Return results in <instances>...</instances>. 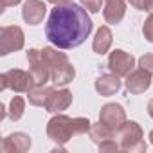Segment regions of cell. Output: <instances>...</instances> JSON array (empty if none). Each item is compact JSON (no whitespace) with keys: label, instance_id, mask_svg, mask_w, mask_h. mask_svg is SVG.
I'll list each match as a JSON object with an SVG mask.
<instances>
[{"label":"cell","instance_id":"ffe728a7","mask_svg":"<svg viewBox=\"0 0 153 153\" xmlns=\"http://www.w3.org/2000/svg\"><path fill=\"white\" fill-rule=\"evenodd\" d=\"M97 148H99V151H101V153H106V151H123V149H121L119 140H115V139H106V140L99 142V144H97Z\"/></svg>","mask_w":153,"mask_h":153},{"label":"cell","instance_id":"cb8c5ba5","mask_svg":"<svg viewBox=\"0 0 153 153\" xmlns=\"http://www.w3.org/2000/svg\"><path fill=\"white\" fill-rule=\"evenodd\" d=\"M130 6L139 9V11H146V4H148V0H128Z\"/></svg>","mask_w":153,"mask_h":153},{"label":"cell","instance_id":"6da1fadb","mask_svg":"<svg viewBox=\"0 0 153 153\" xmlns=\"http://www.w3.org/2000/svg\"><path fill=\"white\" fill-rule=\"evenodd\" d=\"M94 24L79 4L54 6L45 25L47 40L58 49H74L79 47L92 33Z\"/></svg>","mask_w":153,"mask_h":153},{"label":"cell","instance_id":"8992f818","mask_svg":"<svg viewBox=\"0 0 153 153\" xmlns=\"http://www.w3.org/2000/svg\"><path fill=\"white\" fill-rule=\"evenodd\" d=\"M25 36L22 27L18 25H6L0 31V56H7L11 52H16L24 49Z\"/></svg>","mask_w":153,"mask_h":153},{"label":"cell","instance_id":"f1b7e54d","mask_svg":"<svg viewBox=\"0 0 153 153\" xmlns=\"http://www.w3.org/2000/svg\"><path fill=\"white\" fill-rule=\"evenodd\" d=\"M149 142H151V144H153V130H151V131H149Z\"/></svg>","mask_w":153,"mask_h":153},{"label":"cell","instance_id":"4fadbf2b","mask_svg":"<svg viewBox=\"0 0 153 153\" xmlns=\"http://www.w3.org/2000/svg\"><path fill=\"white\" fill-rule=\"evenodd\" d=\"M31 148V137L24 131H15L2 140V151L4 153H25Z\"/></svg>","mask_w":153,"mask_h":153},{"label":"cell","instance_id":"9a60e30c","mask_svg":"<svg viewBox=\"0 0 153 153\" xmlns=\"http://www.w3.org/2000/svg\"><path fill=\"white\" fill-rule=\"evenodd\" d=\"M119 88H121V79H119V76L114 74V72L112 74H101L96 79V90L103 97L114 96L115 92H119Z\"/></svg>","mask_w":153,"mask_h":153},{"label":"cell","instance_id":"d4e9b609","mask_svg":"<svg viewBox=\"0 0 153 153\" xmlns=\"http://www.w3.org/2000/svg\"><path fill=\"white\" fill-rule=\"evenodd\" d=\"M22 0H2V11L6 9V7H11V6H16V4H20Z\"/></svg>","mask_w":153,"mask_h":153},{"label":"cell","instance_id":"7a4b0ae2","mask_svg":"<svg viewBox=\"0 0 153 153\" xmlns=\"http://www.w3.org/2000/svg\"><path fill=\"white\" fill-rule=\"evenodd\" d=\"M90 128H92V123L87 117H74L72 119L65 114H56L47 123V137L52 142L65 146L74 135L88 133Z\"/></svg>","mask_w":153,"mask_h":153},{"label":"cell","instance_id":"30bf717a","mask_svg":"<svg viewBox=\"0 0 153 153\" xmlns=\"http://www.w3.org/2000/svg\"><path fill=\"white\" fill-rule=\"evenodd\" d=\"M72 99L74 97H72V92L68 88H59V90L52 88L45 105H43V108L49 114H61L63 110H67L72 105Z\"/></svg>","mask_w":153,"mask_h":153},{"label":"cell","instance_id":"d6986e66","mask_svg":"<svg viewBox=\"0 0 153 153\" xmlns=\"http://www.w3.org/2000/svg\"><path fill=\"white\" fill-rule=\"evenodd\" d=\"M24 112H25V99H24L22 96H15V97L11 99L9 110H7L9 119H11V121H18V119H22Z\"/></svg>","mask_w":153,"mask_h":153},{"label":"cell","instance_id":"9c48e42d","mask_svg":"<svg viewBox=\"0 0 153 153\" xmlns=\"http://www.w3.org/2000/svg\"><path fill=\"white\" fill-rule=\"evenodd\" d=\"M99 121L105 126L117 131L123 126V123L126 121V110L117 103H106L99 112Z\"/></svg>","mask_w":153,"mask_h":153},{"label":"cell","instance_id":"5b68a950","mask_svg":"<svg viewBox=\"0 0 153 153\" xmlns=\"http://www.w3.org/2000/svg\"><path fill=\"white\" fill-rule=\"evenodd\" d=\"M34 87L31 72H25L22 68H11L0 76V88L2 90H15V92H29V88Z\"/></svg>","mask_w":153,"mask_h":153},{"label":"cell","instance_id":"8fae6325","mask_svg":"<svg viewBox=\"0 0 153 153\" xmlns=\"http://www.w3.org/2000/svg\"><path fill=\"white\" fill-rule=\"evenodd\" d=\"M124 85H126V90L130 94H144L151 85V72L139 67L137 70H131L126 76Z\"/></svg>","mask_w":153,"mask_h":153},{"label":"cell","instance_id":"2e32d148","mask_svg":"<svg viewBox=\"0 0 153 153\" xmlns=\"http://www.w3.org/2000/svg\"><path fill=\"white\" fill-rule=\"evenodd\" d=\"M112 42H114V34H112L110 27H108V25H101V27L97 29L94 40H92V49H94L96 54L103 56V54H106L108 49L112 47Z\"/></svg>","mask_w":153,"mask_h":153},{"label":"cell","instance_id":"ac0fdd59","mask_svg":"<svg viewBox=\"0 0 153 153\" xmlns=\"http://www.w3.org/2000/svg\"><path fill=\"white\" fill-rule=\"evenodd\" d=\"M51 90L52 88L47 87V85H34L33 88H29L27 99H29V103L33 106H43L45 101H47V97H49V94H51Z\"/></svg>","mask_w":153,"mask_h":153},{"label":"cell","instance_id":"4316f807","mask_svg":"<svg viewBox=\"0 0 153 153\" xmlns=\"http://www.w3.org/2000/svg\"><path fill=\"white\" fill-rule=\"evenodd\" d=\"M148 115L153 119V99H149V103H148Z\"/></svg>","mask_w":153,"mask_h":153},{"label":"cell","instance_id":"e0dca14e","mask_svg":"<svg viewBox=\"0 0 153 153\" xmlns=\"http://www.w3.org/2000/svg\"><path fill=\"white\" fill-rule=\"evenodd\" d=\"M88 135H90L92 142H96V144H99V142H103L106 139H117V131L112 130V128H108V126H105L101 121L97 124H92Z\"/></svg>","mask_w":153,"mask_h":153},{"label":"cell","instance_id":"83f0119b","mask_svg":"<svg viewBox=\"0 0 153 153\" xmlns=\"http://www.w3.org/2000/svg\"><path fill=\"white\" fill-rule=\"evenodd\" d=\"M146 11L149 15H153V0H148V4H146Z\"/></svg>","mask_w":153,"mask_h":153},{"label":"cell","instance_id":"44dd1931","mask_svg":"<svg viewBox=\"0 0 153 153\" xmlns=\"http://www.w3.org/2000/svg\"><path fill=\"white\" fill-rule=\"evenodd\" d=\"M142 34H144V38H146L149 43H153V15H149V16L146 18V22H144V25H142Z\"/></svg>","mask_w":153,"mask_h":153},{"label":"cell","instance_id":"484cf974","mask_svg":"<svg viewBox=\"0 0 153 153\" xmlns=\"http://www.w3.org/2000/svg\"><path fill=\"white\" fill-rule=\"evenodd\" d=\"M52 6H67V4H72V0H47Z\"/></svg>","mask_w":153,"mask_h":153},{"label":"cell","instance_id":"7c38bea8","mask_svg":"<svg viewBox=\"0 0 153 153\" xmlns=\"http://www.w3.org/2000/svg\"><path fill=\"white\" fill-rule=\"evenodd\" d=\"M47 15V6L42 0H25V4L22 7V18L29 25H38L43 22Z\"/></svg>","mask_w":153,"mask_h":153},{"label":"cell","instance_id":"7402d4cb","mask_svg":"<svg viewBox=\"0 0 153 153\" xmlns=\"http://www.w3.org/2000/svg\"><path fill=\"white\" fill-rule=\"evenodd\" d=\"M139 67L153 74V54H151V52H148V54H142V56L139 58Z\"/></svg>","mask_w":153,"mask_h":153},{"label":"cell","instance_id":"277c9868","mask_svg":"<svg viewBox=\"0 0 153 153\" xmlns=\"http://www.w3.org/2000/svg\"><path fill=\"white\" fill-rule=\"evenodd\" d=\"M117 139H119L123 151H128V153H144L146 151L144 133L137 121H124L123 126L117 130Z\"/></svg>","mask_w":153,"mask_h":153},{"label":"cell","instance_id":"5bb4252c","mask_svg":"<svg viewBox=\"0 0 153 153\" xmlns=\"http://www.w3.org/2000/svg\"><path fill=\"white\" fill-rule=\"evenodd\" d=\"M126 15V0H105L103 16L106 24H121Z\"/></svg>","mask_w":153,"mask_h":153},{"label":"cell","instance_id":"3957f363","mask_svg":"<svg viewBox=\"0 0 153 153\" xmlns=\"http://www.w3.org/2000/svg\"><path fill=\"white\" fill-rule=\"evenodd\" d=\"M42 54L51 68V81L54 85L65 87L76 78V68L72 67L65 52H59L58 49H52V47H43Z\"/></svg>","mask_w":153,"mask_h":153},{"label":"cell","instance_id":"603a6c76","mask_svg":"<svg viewBox=\"0 0 153 153\" xmlns=\"http://www.w3.org/2000/svg\"><path fill=\"white\" fill-rule=\"evenodd\" d=\"M79 2L90 13H99L101 11V6H103V0H79Z\"/></svg>","mask_w":153,"mask_h":153},{"label":"cell","instance_id":"52a82bcc","mask_svg":"<svg viewBox=\"0 0 153 153\" xmlns=\"http://www.w3.org/2000/svg\"><path fill=\"white\" fill-rule=\"evenodd\" d=\"M27 61H29V72L33 76L34 85H47L51 79V68L47 61L43 59V54L40 49H29L27 51Z\"/></svg>","mask_w":153,"mask_h":153},{"label":"cell","instance_id":"ba28073f","mask_svg":"<svg viewBox=\"0 0 153 153\" xmlns=\"http://www.w3.org/2000/svg\"><path fill=\"white\" fill-rule=\"evenodd\" d=\"M133 67H135V58L130 52H126L123 49H115V51L110 52L108 68H110V72L117 74L119 78H126V76L133 70Z\"/></svg>","mask_w":153,"mask_h":153}]
</instances>
